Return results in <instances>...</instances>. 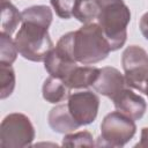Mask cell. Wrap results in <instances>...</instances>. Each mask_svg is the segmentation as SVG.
<instances>
[{
    "mask_svg": "<svg viewBox=\"0 0 148 148\" xmlns=\"http://www.w3.org/2000/svg\"><path fill=\"white\" fill-rule=\"evenodd\" d=\"M126 86L143 92L148 77V53L139 45L127 46L121 56Z\"/></svg>",
    "mask_w": 148,
    "mask_h": 148,
    "instance_id": "cell-6",
    "label": "cell"
},
{
    "mask_svg": "<svg viewBox=\"0 0 148 148\" xmlns=\"http://www.w3.org/2000/svg\"><path fill=\"white\" fill-rule=\"evenodd\" d=\"M0 83H1V99H5L12 95L15 88V73L12 65L0 64Z\"/></svg>",
    "mask_w": 148,
    "mask_h": 148,
    "instance_id": "cell-17",
    "label": "cell"
},
{
    "mask_svg": "<svg viewBox=\"0 0 148 148\" xmlns=\"http://www.w3.org/2000/svg\"><path fill=\"white\" fill-rule=\"evenodd\" d=\"M139 28H140L142 36L148 40V12L141 16L140 22H139Z\"/></svg>",
    "mask_w": 148,
    "mask_h": 148,
    "instance_id": "cell-20",
    "label": "cell"
},
{
    "mask_svg": "<svg viewBox=\"0 0 148 148\" xmlns=\"http://www.w3.org/2000/svg\"><path fill=\"white\" fill-rule=\"evenodd\" d=\"M125 76L114 67L99 68V74L92 84V88L101 95L106 96L111 101L125 88Z\"/></svg>",
    "mask_w": 148,
    "mask_h": 148,
    "instance_id": "cell-8",
    "label": "cell"
},
{
    "mask_svg": "<svg viewBox=\"0 0 148 148\" xmlns=\"http://www.w3.org/2000/svg\"><path fill=\"white\" fill-rule=\"evenodd\" d=\"M76 66H77V62L69 61V60L62 58L61 56H59L56 52L54 46L47 53V56L44 60V67L47 71V73L51 76H54V77H58L61 80H64L72 72V69Z\"/></svg>",
    "mask_w": 148,
    "mask_h": 148,
    "instance_id": "cell-12",
    "label": "cell"
},
{
    "mask_svg": "<svg viewBox=\"0 0 148 148\" xmlns=\"http://www.w3.org/2000/svg\"><path fill=\"white\" fill-rule=\"evenodd\" d=\"M99 74V68L94 66H76L62 80L64 83L72 89H84L94 84Z\"/></svg>",
    "mask_w": 148,
    "mask_h": 148,
    "instance_id": "cell-11",
    "label": "cell"
},
{
    "mask_svg": "<svg viewBox=\"0 0 148 148\" xmlns=\"http://www.w3.org/2000/svg\"><path fill=\"white\" fill-rule=\"evenodd\" d=\"M136 125L134 120L126 114L117 111L108 113L101 123V135L96 146L102 147H123L135 134Z\"/></svg>",
    "mask_w": 148,
    "mask_h": 148,
    "instance_id": "cell-4",
    "label": "cell"
},
{
    "mask_svg": "<svg viewBox=\"0 0 148 148\" xmlns=\"http://www.w3.org/2000/svg\"><path fill=\"white\" fill-rule=\"evenodd\" d=\"M50 2L60 18L68 20L73 16L76 0H50Z\"/></svg>",
    "mask_w": 148,
    "mask_h": 148,
    "instance_id": "cell-19",
    "label": "cell"
},
{
    "mask_svg": "<svg viewBox=\"0 0 148 148\" xmlns=\"http://www.w3.org/2000/svg\"><path fill=\"white\" fill-rule=\"evenodd\" d=\"M99 14V3L97 0H76L73 16L81 23H90Z\"/></svg>",
    "mask_w": 148,
    "mask_h": 148,
    "instance_id": "cell-15",
    "label": "cell"
},
{
    "mask_svg": "<svg viewBox=\"0 0 148 148\" xmlns=\"http://www.w3.org/2000/svg\"><path fill=\"white\" fill-rule=\"evenodd\" d=\"M135 147H148V127H143L141 130V139L135 145Z\"/></svg>",
    "mask_w": 148,
    "mask_h": 148,
    "instance_id": "cell-21",
    "label": "cell"
},
{
    "mask_svg": "<svg viewBox=\"0 0 148 148\" xmlns=\"http://www.w3.org/2000/svg\"><path fill=\"white\" fill-rule=\"evenodd\" d=\"M72 50L77 64L94 65L104 60L111 52L102 28L98 23H86L73 31Z\"/></svg>",
    "mask_w": 148,
    "mask_h": 148,
    "instance_id": "cell-2",
    "label": "cell"
},
{
    "mask_svg": "<svg viewBox=\"0 0 148 148\" xmlns=\"http://www.w3.org/2000/svg\"><path fill=\"white\" fill-rule=\"evenodd\" d=\"M22 22L21 13L9 1L1 2V32L12 35Z\"/></svg>",
    "mask_w": 148,
    "mask_h": 148,
    "instance_id": "cell-14",
    "label": "cell"
},
{
    "mask_svg": "<svg viewBox=\"0 0 148 148\" xmlns=\"http://www.w3.org/2000/svg\"><path fill=\"white\" fill-rule=\"evenodd\" d=\"M67 106L75 121L80 126H86L96 119L99 109V98L90 90L76 91L69 94Z\"/></svg>",
    "mask_w": 148,
    "mask_h": 148,
    "instance_id": "cell-7",
    "label": "cell"
},
{
    "mask_svg": "<svg viewBox=\"0 0 148 148\" xmlns=\"http://www.w3.org/2000/svg\"><path fill=\"white\" fill-rule=\"evenodd\" d=\"M49 126L57 133L68 134L74 132L80 127V125L75 121L73 116L71 114L67 103L59 104L52 108L47 116Z\"/></svg>",
    "mask_w": 148,
    "mask_h": 148,
    "instance_id": "cell-10",
    "label": "cell"
},
{
    "mask_svg": "<svg viewBox=\"0 0 148 148\" xmlns=\"http://www.w3.org/2000/svg\"><path fill=\"white\" fill-rule=\"evenodd\" d=\"M21 16V27L14 39L18 53L30 61H44L54 46L49 35L52 10L45 5H37L24 8Z\"/></svg>",
    "mask_w": 148,
    "mask_h": 148,
    "instance_id": "cell-1",
    "label": "cell"
},
{
    "mask_svg": "<svg viewBox=\"0 0 148 148\" xmlns=\"http://www.w3.org/2000/svg\"><path fill=\"white\" fill-rule=\"evenodd\" d=\"M99 14L97 23L109 42L111 51L124 46L127 39V25L131 21L130 8L123 0H97Z\"/></svg>",
    "mask_w": 148,
    "mask_h": 148,
    "instance_id": "cell-3",
    "label": "cell"
},
{
    "mask_svg": "<svg viewBox=\"0 0 148 148\" xmlns=\"http://www.w3.org/2000/svg\"><path fill=\"white\" fill-rule=\"evenodd\" d=\"M6 1H8V0H1V2H6Z\"/></svg>",
    "mask_w": 148,
    "mask_h": 148,
    "instance_id": "cell-23",
    "label": "cell"
},
{
    "mask_svg": "<svg viewBox=\"0 0 148 148\" xmlns=\"http://www.w3.org/2000/svg\"><path fill=\"white\" fill-rule=\"evenodd\" d=\"M112 102L116 110L126 114L133 120L141 119L147 110V103L143 99V97L127 88H124L112 99Z\"/></svg>",
    "mask_w": 148,
    "mask_h": 148,
    "instance_id": "cell-9",
    "label": "cell"
},
{
    "mask_svg": "<svg viewBox=\"0 0 148 148\" xmlns=\"http://www.w3.org/2000/svg\"><path fill=\"white\" fill-rule=\"evenodd\" d=\"M143 94H146L148 96V77H147V81H146V84H145V89H143Z\"/></svg>",
    "mask_w": 148,
    "mask_h": 148,
    "instance_id": "cell-22",
    "label": "cell"
},
{
    "mask_svg": "<svg viewBox=\"0 0 148 148\" xmlns=\"http://www.w3.org/2000/svg\"><path fill=\"white\" fill-rule=\"evenodd\" d=\"M35 128L28 116L14 112L7 114L0 126V146L2 148H23L31 146Z\"/></svg>",
    "mask_w": 148,
    "mask_h": 148,
    "instance_id": "cell-5",
    "label": "cell"
},
{
    "mask_svg": "<svg viewBox=\"0 0 148 148\" xmlns=\"http://www.w3.org/2000/svg\"><path fill=\"white\" fill-rule=\"evenodd\" d=\"M61 145L65 147H94L96 146L91 133L88 131H81V132H75V133L72 132V133L65 134Z\"/></svg>",
    "mask_w": 148,
    "mask_h": 148,
    "instance_id": "cell-18",
    "label": "cell"
},
{
    "mask_svg": "<svg viewBox=\"0 0 148 148\" xmlns=\"http://www.w3.org/2000/svg\"><path fill=\"white\" fill-rule=\"evenodd\" d=\"M0 64L12 65L17 57V47L15 42L10 38V35L0 34Z\"/></svg>",
    "mask_w": 148,
    "mask_h": 148,
    "instance_id": "cell-16",
    "label": "cell"
},
{
    "mask_svg": "<svg viewBox=\"0 0 148 148\" xmlns=\"http://www.w3.org/2000/svg\"><path fill=\"white\" fill-rule=\"evenodd\" d=\"M71 89L64 83L61 79L49 76L42 87V94L43 98L52 104H57L59 102H62L68 98Z\"/></svg>",
    "mask_w": 148,
    "mask_h": 148,
    "instance_id": "cell-13",
    "label": "cell"
}]
</instances>
